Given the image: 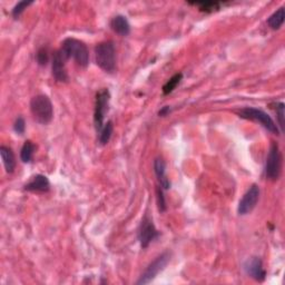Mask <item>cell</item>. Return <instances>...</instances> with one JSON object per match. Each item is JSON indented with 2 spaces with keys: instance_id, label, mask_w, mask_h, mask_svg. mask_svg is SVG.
Returning <instances> with one entry per match:
<instances>
[{
  "instance_id": "cell-21",
  "label": "cell",
  "mask_w": 285,
  "mask_h": 285,
  "mask_svg": "<svg viewBox=\"0 0 285 285\" xmlns=\"http://www.w3.org/2000/svg\"><path fill=\"white\" fill-rule=\"evenodd\" d=\"M36 59H37V62H38L40 66H46L47 62H48V60H49L48 50H47V48H45V47L40 48L38 50V52H37Z\"/></svg>"
},
{
  "instance_id": "cell-22",
  "label": "cell",
  "mask_w": 285,
  "mask_h": 285,
  "mask_svg": "<svg viewBox=\"0 0 285 285\" xmlns=\"http://www.w3.org/2000/svg\"><path fill=\"white\" fill-rule=\"evenodd\" d=\"M31 4H33V2H20V3H18L13 9L14 17L18 18L19 16L24 13V10L27 9V7H29Z\"/></svg>"
},
{
  "instance_id": "cell-16",
  "label": "cell",
  "mask_w": 285,
  "mask_h": 285,
  "mask_svg": "<svg viewBox=\"0 0 285 285\" xmlns=\"http://www.w3.org/2000/svg\"><path fill=\"white\" fill-rule=\"evenodd\" d=\"M284 17H285L284 7H281L278 8L275 13L270 16V18L267 19V24L274 30L279 29L284 23Z\"/></svg>"
},
{
  "instance_id": "cell-5",
  "label": "cell",
  "mask_w": 285,
  "mask_h": 285,
  "mask_svg": "<svg viewBox=\"0 0 285 285\" xmlns=\"http://www.w3.org/2000/svg\"><path fill=\"white\" fill-rule=\"evenodd\" d=\"M170 260H171V254L168 252L163 253V254L156 257L155 260L153 261L149 266H147L144 273L141 274L139 279L137 281V284L141 285V284H149L150 282H152L153 279L156 277L158 273L164 270L168 262H170Z\"/></svg>"
},
{
  "instance_id": "cell-2",
  "label": "cell",
  "mask_w": 285,
  "mask_h": 285,
  "mask_svg": "<svg viewBox=\"0 0 285 285\" xmlns=\"http://www.w3.org/2000/svg\"><path fill=\"white\" fill-rule=\"evenodd\" d=\"M30 110L37 123L47 125L54 116V108L46 95H37L30 100Z\"/></svg>"
},
{
  "instance_id": "cell-9",
  "label": "cell",
  "mask_w": 285,
  "mask_h": 285,
  "mask_svg": "<svg viewBox=\"0 0 285 285\" xmlns=\"http://www.w3.org/2000/svg\"><path fill=\"white\" fill-rule=\"evenodd\" d=\"M258 198H260V188L254 184V185L250 187L249 191L244 194V196L240 200L237 212H239L240 215H246L251 213L256 206Z\"/></svg>"
},
{
  "instance_id": "cell-7",
  "label": "cell",
  "mask_w": 285,
  "mask_h": 285,
  "mask_svg": "<svg viewBox=\"0 0 285 285\" xmlns=\"http://www.w3.org/2000/svg\"><path fill=\"white\" fill-rule=\"evenodd\" d=\"M110 94L108 89L104 88L100 91L96 96V104H95V113H94V120L95 126H96L97 131L102 130L104 127V119L105 115L108 112Z\"/></svg>"
},
{
  "instance_id": "cell-20",
  "label": "cell",
  "mask_w": 285,
  "mask_h": 285,
  "mask_svg": "<svg viewBox=\"0 0 285 285\" xmlns=\"http://www.w3.org/2000/svg\"><path fill=\"white\" fill-rule=\"evenodd\" d=\"M182 77L183 75L181 73L179 74H176V75H174L170 81H168L164 86H163V93H164V95H168V94H171L174 89L176 88V86L178 85L179 83H181L182 81Z\"/></svg>"
},
{
  "instance_id": "cell-14",
  "label": "cell",
  "mask_w": 285,
  "mask_h": 285,
  "mask_svg": "<svg viewBox=\"0 0 285 285\" xmlns=\"http://www.w3.org/2000/svg\"><path fill=\"white\" fill-rule=\"evenodd\" d=\"M154 171L156 176L158 178V182L161 184V187L163 189H168L171 187V183L168 181V178L166 176V165L165 162L162 160V158H156L154 162Z\"/></svg>"
},
{
  "instance_id": "cell-17",
  "label": "cell",
  "mask_w": 285,
  "mask_h": 285,
  "mask_svg": "<svg viewBox=\"0 0 285 285\" xmlns=\"http://www.w3.org/2000/svg\"><path fill=\"white\" fill-rule=\"evenodd\" d=\"M35 150L36 146L34 142L30 140H26L22 149V152H20V158H22V161L24 163H30L31 160H33Z\"/></svg>"
},
{
  "instance_id": "cell-24",
  "label": "cell",
  "mask_w": 285,
  "mask_h": 285,
  "mask_svg": "<svg viewBox=\"0 0 285 285\" xmlns=\"http://www.w3.org/2000/svg\"><path fill=\"white\" fill-rule=\"evenodd\" d=\"M276 117L278 120V125L281 126V128L283 129L284 127V104L278 103L276 105Z\"/></svg>"
},
{
  "instance_id": "cell-3",
  "label": "cell",
  "mask_w": 285,
  "mask_h": 285,
  "mask_svg": "<svg viewBox=\"0 0 285 285\" xmlns=\"http://www.w3.org/2000/svg\"><path fill=\"white\" fill-rule=\"evenodd\" d=\"M96 64L106 73L116 69V51L113 41H104L95 47Z\"/></svg>"
},
{
  "instance_id": "cell-13",
  "label": "cell",
  "mask_w": 285,
  "mask_h": 285,
  "mask_svg": "<svg viewBox=\"0 0 285 285\" xmlns=\"http://www.w3.org/2000/svg\"><path fill=\"white\" fill-rule=\"evenodd\" d=\"M110 27L116 34L120 36H127L130 33V25L125 16H115L110 22Z\"/></svg>"
},
{
  "instance_id": "cell-1",
  "label": "cell",
  "mask_w": 285,
  "mask_h": 285,
  "mask_svg": "<svg viewBox=\"0 0 285 285\" xmlns=\"http://www.w3.org/2000/svg\"><path fill=\"white\" fill-rule=\"evenodd\" d=\"M66 59L73 58L81 67H87L89 64V51L86 45L75 38H67L59 49Z\"/></svg>"
},
{
  "instance_id": "cell-12",
  "label": "cell",
  "mask_w": 285,
  "mask_h": 285,
  "mask_svg": "<svg viewBox=\"0 0 285 285\" xmlns=\"http://www.w3.org/2000/svg\"><path fill=\"white\" fill-rule=\"evenodd\" d=\"M50 188V183L48 178L44 175H36L29 183L25 185L26 191L29 192H36V193H45L48 192Z\"/></svg>"
},
{
  "instance_id": "cell-6",
  "label": "cell",
  "mask_w": 285,
  "mask_h": 285,
  "mask_svg": "<svg viewBox=\"0 0 285 285\" xmlns=\"http://www.w3.org/2000/svg\"><path fill=\"white\" fill-rule=\"evenodd\" d=\"M281 153H279L278 145L275 141H273L268 151V155L266 158L265 165V174L266 177L271 181H276L281 174V165H282Z\"/></svg>"
},
{
  "instance_id": "cell-25",
  "label": "cell",
  "mask_w": 285,
  "mask_h": 285,
  "mask_svg": "<svg viewBox=\"0 0 285 285\" xmlns=\"http://www.w3.org/2000/svg\"><path fill=\"white\" fill-rule=\"evenodd\" d=\"M25 128H26V125H25V120L23 117H18L16 119L15 124H14V129L17 134L19 135H23L25 133Z\"/></svg>"
},
{
  "instance_id": "cell-4",
  "label": "cell",
  "mask_w": 285,
  "mask_h": 285,
  "mask_svg": "<svg viewBox=\"0 0 285 285\" xmlns=\"http://www.w3.org/2000/svg\"><path fill=\"white\" fill-rule=\"evenodd\" d=\"M240 117L255 120L257 123H260L263 127H265L268 131H271V133L276 135L279 134L277 126L275 123H274V120L272 119L271 116L266 114L265 112H263L261 109H257L254 107H246L240 112Z\"/></svg>"
},
{
  "instance_id": "cell-10",
  "label": "cell",
  "mask_w": 285,
  "mask_h": 285,
  "mask_svg": "<svg viewBox=\"0 0 285 285\" xmlns=\"http://www.w3.org/2000/svg\"><path fill=\"white\" fill-rule=\"evenodd\" d=\"M66 61L67 59L62 56L60 50L55 51L54 56H52V64H51V70L52 76L55 77L57 82L66 83L68 82V74L66 69Z\"/></svg>"
},
{
  "instance_id": "cell-18",
  "label": "cell",
  "mask_w": 285,
  "mask_h": 285,
  "mask_svg": "<svg viewBox=\"0 0 285 285\" xmlns=\"http://www.w3.org/2000/svg\"><path fill=\"white\" fill-rule=\"evenodd\" d=\"M114 130V125L110 120L107 121V124H105L104 127L102 128V130L99 131V142L102 145H106L107 142L109 141L110 137H112Z\"/></svg>"
},
{
  "instance_id": "cell-26",
  "label": "cell",
  "mask_w": 285,
  "mask_h": 285,
  "mask_svg": "<svg viewBox=\"0 0 285 285\" xmlns=\"http://www.w3.org/2000/svg\"><path fill=\"white\" fill-rule=\"evenodd\" d=\"M170 112H171L170 106H165V107H163V108L160 110V113H158V115H160V116H166Z\"/></svg>"
},
{
  "instance_id": "cell-19",
  "label": "cell",
  "mask_w": 285,
  "mask_h": 285,
  "mask_svg": "<svg viewBox=\"0 0 285 285\" xmlns=\"http://www.w3.org/2000/svg\"><path fill=\"white\" fill-rule=\"evenodd\" d=\"M189 4L198 7L200 12H205V13H213L215 10H219L221 7V3L218 2H196Z\"/></svg>"
},
{
  "instance_id": "cell-15",
  "label": "cell",
  "mask_w": 285,
  "mask_h": 285,
  "mask_svg": "<svg viewBox=\"0 0 285 285\" xmlns=\"http://www.w3.org/2000/svg\"><path fill=\"white\" fill-rule=\"evenodd\" d=\"M0 155H2L3 163L5 168H6V172L13 173L16 167V160L12 149H9L7 146H2L0 147Z\"/></svg>"
},
{
  "instance_id": "cell-11",
  "label": "cell",
  "mask_w": 285,
  "mask_h": 285,
  "mask_svg": "<svg viewBox=\"0 0 285 285\" xmlns=\"http://www.w3.org/2000/svg\"><path fill=\"white\" fill-rule=\"evenodd\" d=\"M244 270L249 275L257 282H263L265 279L266 272L263 268V263L261 258L251 257L244 264Z\"/></svg>"
},
{
  "instance_id": "cell-8",
  "label": "cell",
  "mask_w": 285,
  "mask_h": 285,
  "mask_svg": "<svg viewBox=\"0 0 285 285\" xmlns=\"http://www.w3.org/2000/svg\"><path fill=\"white\" fill-rule=\"evenodd\" d=\"M158 235H160V233H158V231L156 230L154 223H153V221L146 215L145 218L142 219L138 230V240L142 249H146Z\"/></svg>"
},
{
  "instance_id": "cell-23",
  "label": "cell",
  "mask_w": 285,
  "mask_h": 285,
  "mask_svg": "<svg viewBox=\"0 0 285 285\" xmlns=\"http://www.w3.org/2000/svg\"><path fill=\"white\" fill-rule=\"evenodd\" d=\"M157 202H158V209H160L161 212H165L166 202H165L164 193H163V188L161 186L157 187Z\"/></svg>"
}]
</instances>
